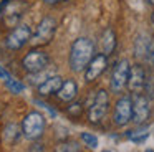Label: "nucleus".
Masks as SVG:
<instances>
[{"label":"nucleus","instance_id":"obj_21","mask_svg":"<svg viewBox=\"0 0 154 152\" xmlns=\"http://www.w3.org/2000/svg\"><path fill=\"white\" fill-rule=\"evenodd\" d=\"M5 83H7V88L10 89V91H14V93H22V91L25 89V86L22 84V83H18L17 79H12V78H8Z\"/></svg>","mask_w":154,"mask_h":152},{"label":"nucleus","instance_id":"obj_6","mask_svg":"<svg viewBox=\"0 0 154 152\" xmlns=\"http://www.w3.org/2000/svg\"><path fill=\"white\" fill-rule=\"evenodd\" d=\"M113 121L116 126L124 127L133 121V98L131 96H123L116 101L113 112Z\"/></svg>","mask_w":154,"mask_h":152},{"label":"nucleus","instance_id":"obj_22","mask_svg":"<svg viewBox=\"0 0 154 152\" xmlns=\"http://www.w3.org/2000/svg\"><path fill=\"white\" fill-rule=\"evenodd\" d=\"M28 152H45V145L42 142H33V144L28 147Z\"/></svg>","mask_w":154,"mask_h":152},{"label":"nucleus","instance_id":"obj_13","mask_svg":"<svg viewBox=\"0 0 154 152\" xmlns=\"http://www.w3.org/2000/svg\"><path fill=\"white\" fill-rule=\"evenodd\" d=\"M100 46H101V53L106 56H109L114 51V48H116V33H114L113 28H106L101 33Z\"/></svg>","mask_w":154,"mask_h":152},{"label":"nucleus","instance_id":"obj_15","mask_svg":"<svg viewBox=\"0 0 154 152\" xmlns=\"http://www.w3.org/2000/svg\"><path fill=\"white\" fill-rule=\"evenodd\" d=\"M61 84H63V79H61V76L53 74V76H50L47 81H43L40 86H38V94H42V96L57 94L58 89L61 88Z\"/></svg>","mask_w":154,"mask_h":152},{"label":"nucleus","instance_id":"obj_14","mask_svg":"<svg viewBox=\"0 0 154 152\" xmlns=\"http://www.w3.org/2000/svg\"><path fill=\"white\" fill-rule=\"evenodd\" d=\"M154 40H151L146 33H139L134 40V53H136L137 58H144L147 59V55H149L151 45H152Z\"/></svg>","mask_w":154,"mask_h":152},{"label":"nucleus","instance_id":"obj_7","mask_svg":"<svg viewBox=\"0 0 154 152\" xmlns=\"http://www.w3.org/2000/svg\"><path fill=\"white\" fill-rule=\"evenodd\" d=\"M55 30H57V22L50 17H45L40 23H38L35 33L32 35V43L35 46H43L48 45V43L53 40L55 35Z\"/></svg>","mask_w":154,"mask_h":152},{"label":"nucleus","instance_id":"obj_29","mask_svg":"<svg viewBox=\"0 0 154 152\" xmlns=\"http://www.w3.org/2000/svg\"><path fill=\"white\" fill-rule=\"evenodd\" d=\"M103 152H111V150H103Z\"/></svg>","mask_w":154,"mask_h":152},{"label":"nucleus","instance_id":"obj_8","mask_svg":"<svg viewBox=\"0 0 154 152\" xmlns=\"http://www.w3.org/2000/svg\"><path fill=\"white\" fill-rule=\"evenodd\" d=\"M129 71H131V66L128 59H119L116 63V66L113 69V74H111V91L119 93L124 86H128Z\"/></svg>","mask_w":154,"mask_h":152},{"label":"nucleus","instance_id":"obj_23","mask_svg":"<svg viewBox=\"0 0 154 152\" xmlns=\"http://www.w3.org/2000/svg\"><path fill=\"white\" fill-rule=\"evenodd\" d=\"M147 61H149L151 65L154 66V41H152V45H151V50H149V55H147Z\"/></svg>","mask_w":154,"mask_h":152},{"label":"nucleus","instance_id":"obj_19","mask_svg":"<svg viewBox=\"0 0 154 152\" xmlns=\"http://www.w3.org/2000/svg\"><path fill=\"white\" fill-rule=\"evenodd\" d=\"M81 111H83V102H80V101H71V104L68 106V109H66V114L68 116H71V117H80L81 116Z\"/></svg>","mask_w":154,"mask_h":152},{"label":"nucleus","instance_id":"obj_16","mask_svg":"<svg viewBox=\"0 0 154 152\" xmlns=\"http://www.w3.org/2000/svg\"><path fill=\"white\" fill-rule=\"evenodd\" d=\"M20 132H22V129L18 127L15 122L7 124V126H5V129H4V139H5V142H7V144L15 142L18 137H20Z\"/></svg>","mask_w":154,"mask_h":152},{"label":"nucleus","instance_id":"obj_5","mask_svg":"<svg viewBox=\"0 0 154 152\" xmlns=\"http://www.w3.org/2000/svg\"><path fill=\"white\" fill-rule=\"evenodd\" d=\"M32 35H33V32H32V28L27 23L17 25L7 35V38H5V46H7L8 50H14V51L15 50H20L22 46H25L32 40Z\"/></svg>","mask_w":154,"mask_h":152},{"label":"nucleus","instance_id":"obj_24","mask_svg":"<svg viewBox=\"0 0 154 152\" xmlns=\"http://www.w3.org/2000/svg\"><path fill=\"white\" fill-rule=\"evenodd\" d=\"M0 76H2V78H4V79H5V81H7V79H8V78H10V74H8V73H7V71H4V69H2V68H0Z\"/></svg>","mask_w":154,"mask_h":152},{"label":"nucleus","instance_id":"obj_3","mask_svg":"<svg viewBox=\"0 0 154 152\" xmlns=\"http://www.w3.org/2000/svg\"><path fill=\"white\" fill-rule=\"evenodd\" d=\"M108 109H109V94L106 89H100L98 93H94L93 101L88 106V119L91 124H100L104 119Z\"/></svg>","mask_w":154,"mask_h":152},{"label":"nucleus","instance_id":"obj_4","mask_svg":"<svg viewBox=\"0 0 154 152\" xmlns=\"http://www.w3.org/2000/svg\"><path fill=\"white\" fill-rule=\"evenodd\" d=\"M50 63V56L47 55L42 50H32L30 53L23 56L22 59V68L28 73V74H33V73H40Z\"/></svg>","mask_w":154,"mask_h":152},{"label":"nucleus","instance_id":"obj_26","mask_svg":"<svg viewBox=\"0 0 154 152\" xmlns=\"http://www.w3.org/2000/svg\"><path fill=\"white\" fill-rule=\"evenodd\" d=\"M147 2H149V3H151V5H154V0H147Z\"/></svg>","mask_w":154,"mask_h":152},{"label":"nucleus","instance_id":"obj_25","mask_svg":"<svg viewBox=\"0 0 154 152\" xmlns=\"http://www.w3.org/2000/svg\"><path fill=\"white\" fill-rule=\"evenodd\" d=\"M45 3H48V5H57V3H60L61 0H43Z\"/></svg>","mask_w":154,"mask_h":152},{"label":"nucleus","instance_id":"obj_1","mask_svg":"<svg viewBox=\"0 0 154 152\" xmlns=\"http://www.w3.org/2000/svg\"><path fill=\"white\" fill-rule=\"evenodd\" d=\"M93 58H94V43L90 38L80 36V38H76L71 43L68 63H70V68L75 73H80L83 69H86Z\"/></svg>","mask_w":154,"mask_h":152},{"label":"nucleus","instance_id":"obj_10","mask_svg":"<svg viewBox=\"0 0 154 152\" xmlns=\"http://www.w3.org/2000/svg\"><path fill=\"white\" fill-rule=\"evenodd\" d=\"M146 83H147V74H146V69H144L143 65L136 63V65L131 66V71H129V79H128V88L133 94H141L146 88Z\"/></svg>","mask_w":154,"mask_h":152},{"label":"nucleus","instance_id":"obj_17","mask_svg":"<svg viewBox=\"0 0 154 152\" xmlns=\"http://www.w3.org/2000/svg\"><path fill=\"white\" fill-rule=\"evenodd\" d=\"M147 135H149L147 127H137V129H133V131H128L126 132V137L129 139V141H133V142H137V144L146 141Z\"/></svg>","mask_w":154,"mask_h":152},{"label":"nucleus","instance_id":"obj_9","mask_svg":"<svg viewBox=\"0 0 154 152\" xmlns=\"http://www.w3.org/2000/svg\"><path fill=\"white\" fill-rule=\"evenodd\" d=\"M151 114V106L147 96L141 94H133V122L136 126H141L149 119Z\"/></svg>","mask_w":154,"mask_h":152},{"label":"nucleus","instance_id":"obj_2","mask_svg":"<svg viewBox=\"0 0 154 152\" xmlns=\"http://www.w3.org/2000/svg\"><path fill=\"white\" fill-rule=\"evenodd\" d=\"M45 127H47L45 116L38 111L28 112L22 121V134L28 141H37L38 137H42V134L45 132Z\"/></svg>","mask_w":154,"mask_h":152},{"label":"nucleus","instance_id":"obj_28","mask_svg":"<svg viewBox=\"0 0 154 152\" xmlns=\"http://www.w3.org/2000/svg\"><path fill=\"white\" fill-rule=\"evenodd\" d=\"M146 152H154V150H152V149H147V150H146Z\"/></svg>","mask_w":154,"mask_h":152},{"label":"nucleus","instance_id":"obj_12","mask_svg":"<svg viewBox=\"0 0 154 152\" xmlns=\"http://www.w3.org/2000/svg\"><path fill=\"white\" fill-rule=\"evenodd\" d=\"M76 94H78V84L73 81V79H66V81H63L61 88L58 89V93H57L58 99H60V101H63V102L75 101Z\"/></svg>","mask_w":154,"mask_h":152},{"label":"nucleus","instance_id":"obj_18","mask_svg":"<svg viewBox=\"0 0 154 152\" xmlns=\"http://www.w3.org/2000/svg\"><path fill=\"white\" fill-rule=\"evenodd\" d=\"M53 152H81V145L75 141H68V142H61L55 147Z\"/></svg>","mask_w":154,"mask_h":152},{"label":"nucleus","instance_id":"obj_11","mask_svg":"<svg viewBox=\"0 0 154 152\" xmlns=\"http://www.w3.org/2000/svg\"><path fill=\"white\" fill-rule=\"evenodd\" d=\"M108 66V56L100 53V55H94V58L90 61L88 68L85 69V79L88 83H93L103 74V71L106 69Z\"/></svg>","mask_w":154,"mask_h":152},{"label":"nucleus","instance_id":"obj_20","mask_svg":"<svg viewBox=\"0 0 154 152\" xmlns=\"http://www.w3.org/2000/svg\"><path fill=\"white\" fill-rule=\"evenodd\" d=\"M81 141H83L88 147H91V149H96L98 147V137H96V135H93V134H90V132H81Z\"/></svg>","mask_w":154,"mask_h":152},{"label":"nucleus","instance_id":"obj_27","mask_svg":"<svg viewBox=\"0 0 154 152\" xmlns=\"http://www.w3.org/2000/svg\"><path fill=\"white\" fill-rule=\"evenodd\" d=\"M151 20H152V25H154V13H152V17H151Z\"/></svg>","mask_w":154,"mask_h":152}]
</instances>
